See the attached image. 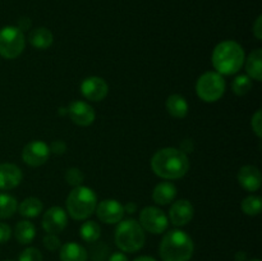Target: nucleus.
<instances>
[{
    "label": "nucleus",
    "instance_id": "obj_1",
    "mask_svg": "<svg viewBox=\"0 0 262 261\" xmlns=\"http://www.w3.org/2000/svg\"><path fill=\"white\" fill-rule=\"evenodd\" d=\"M151 168L160 178L173 181L186 176L189 170V159L179 148L165 147L156 151L151 159Z\"/></svg>",
    "mask_w": 262,
    "mask_h": 261
},
{
    "label": "nucleus",
    "instance_id": "obj_2",
    "mask_svg": "<svg viewBox=\"0 0 262 261\" xmlns=\"http://www.w3.org/2000/svg\"><path fill=\"white\" fill-rule=\"evenodd\" d=\"M193 251V241L181 229L166 233L159 246V255L163 261H189Z\"/></svg>",
    "mask_w": 262,
    "mask_h": 261
},
{
    "label": "nucleus",
    "instance_id": "obj_3",
    "mask_svg": "<svg viewBox=\"0 0 262 261\" xmlns=\"http://www.w3.org/2000/svg\"><path fill=\"white\" fill-rule=\"evenodd\" d=\"M245 50L238 42L232 40L222 41L212 51V66L219 74L230 76L242 68L245 64Z\"/></svg>",
    "mask_w": 262,
    "mask_h": 261
},
{
    "label": "nucleus",
    "instance_id": "obj_4",
    "mask_svg": "<svg viewBox=\"0 0 262 261\" xmlns=\"http://www.w3.org/2000/svg\"><path fill=\"white\" fill-rule=\"evenodd\" d=\"M66 205L67 211L74 220H84L96 210V193L89 187L77 186L69 192Z\"/></svg>",
    "mask_w": 262,
    "mask_h": 261
},
{
    "label": "nucleus",
    "instance_id": "obj_5",
    "mask_svg": "<svg viewBox=\"0 0 262 261\" xmlns=\"http://www.w3.org/2000/svg\"><path fill=\"white\" fill-rule=\"evenodd\" d=\"M146 241L145 230L135 219L119 222L115 229V245L123 252H137L143 247Z\"/></svg>",
    "mask_w": 262,
    "mask_h": 261
},
{
    "label": "nucleus",
    "instance_id": "obj_6",
    "mask_svg": "<svg viewBox=\"0 0 262 261\" xmlns=\"http://www.w3.org/2000/svg\"><path fill=\"white\" fill-rule=\"evenodd\" d=\"M197 96L205 102H215L222 99L225 92V81L217 72H206L196 83Z\"/></svg>",
    "mask_w": 262,
    "mask_h": 261
},
{
    "label": "nucleus",
    "instance_id": "obj_7",
    "mask_svg": "<svg viewBox=\"0 0 262 261\" xmlns=\"http://www.w3.org/2000/svg\"><path fill=\"white\" fill-rule=\"evenodd\" d=\"M26 45L23 31L14 26H7L0 30V56L15 59L22 54Z\"/></svg>",
    "mask_w": 262,
    "mask_h": 261
},
{
    "label": "nucleus",
    "instance_id": "obj_8",
    "mask_svg": "<svg viewBox=\"0 0 262 261\" xmlns=\"http://www.w3.org/2000/svg\"><path fill=\"white\" fill-rule=\"evenodd\" d=\"M140 224L143 230H147L152 234H160L168 228L169 219L165 212L159 207L147 206L140 212Z\"/></svg>",
    "mask_w": 262,
    "mask_h": 261
},
{
    "label": "nucleus",
    "instance_id": "obj_9",
    "mask_svg": "<svg viewBox=\"0 0 262 261\" xmlns=\"http://www.w3.org/2000/svg\"><path fill=\"white\" fill-rule=\"evenodd\" d=\"M50 147L43 141H31L23 147L22 159L27 165L41 166L49 160Z\"/></svg>",
    "mask_w": 262,
    "mask_h": 261
},
{
    "label": "nucleus",
    "instance_id": "obj_10",
    "mask_svg": "<svg viewBox=\"0 0 262 261\" xmlns=\"http://www.w3.org/2000/svg\"><path fill=\"white\" fill-rule=\"evenodd\" d=\"M96 215L105 224H117L124 216V206L117 200H102L96 206Z\"/></svg>",
    "mask_w": 262,
    "mask_h": 261
},
{
    "label": "nucleus",
    "instance_id": "obj_11",
    "mask_svg": "<svg viewBox=\"0 0 262 261\" xmlns=\"http://www.w3.org/2000/svg\"><path fill=\"white\" fill-rule=\"evenodd\" d=\"M81 92L90 101H101L107 96L109 86L101 77H87L81 83Z\"/></svg>",
    "mask_w": 262,
    "mask_h": 261
},
{
    "label": "nucleus",
    "instance_id": "obj_12",
    "mask_svg": "<svg viewBox=\"0 0 262 261\" xmlns=\"http://www.w3.org/2000/svg\"><path fill=\"white\" fill-rule=\"evenodd\" d=\"M68 217H67L66 210L59 206H53L43 214L42 217V228L46 233L51 234H58L63 232L67 227Z\"/></svg>",
    "mask_w": 262,
    "mask_h": 261
},
{
    "label": "nucleus",
    "instance_id": "obj_13",
    "mask_svg": "<svg viewBox=\"0 0 262 261\" xmlns=\"http://www.w3.org/2000/svg\"><path fill=\"white\" fill-rule=\"evenodd\" d=\"M68 114L71 118L72 122L77 125H81V127H87V125H91L94 123L95 117V110L89 102L84 101H73L68 107Z\"/></svg>",
    "mask_w": 262,
    "mask_h": 261
},
{
    "label": "nucleus",
    "instance_id": "obj_14",
    "mask_svg": "<svg viewBox=\"0 0 262 261\" xmlns=\"http://www.w3.org/2000/svg\"><path fill=\"white\" fill-rule=\"evenodd\" d=\"M193 214V205L188 200H178L171 204L170 210H169V219H170L171 224L182 227L191 222Z\"/></svg>",
    "mask_w": 262,
    "mask_h": 261
},
{
    "label": "nucleus",
    "instance_id": "obj_15",
    "mask_svg": "<svg viewBox=\"0 0 262 261\" xmlns=\"http://www.w3.org/2000/svg\"><path fill=\"white\" fill-rule=\"evenodd\" d=\"M22 170L17 165L10 163L0 164V189L8 191L13 189L22 182Z\"/></svg>",
    "mask_w": 262,
    "mask_h": 261
},
{
    "label": "nucleus",
    "instance_id": "obj_16",
    "mask_svg": "<svg viewBox=\"0 0 262 261\" xmlns=\"http://www.w3.org/2000/svg\"><path fill=\"white\" fill-rule=\"evenodd\" d=\"M238 182L250 192L257 191L261 187V173L256 166L245 165L238 171Z\"/></svg>",
    "mask_w": 262,
    "mask_h": 261
},
{
    "label": "nucleus",
    "instance_id": "obj_17",
    "mask_svg": "<svg viewBox=\"0 0 262 261\" xmlns=\"http://www.w3.org/2000/svg\"><path fill=\"white\" fill-rule=\"evenodd\" d=\"M61 261H87L89 253L83 246L76 242H68L60 247Z\"/></svg>",
    "mask_w": 262,
    "mask_h": 261
},
{
    "label": "nucleus",
    "instance_id": "obj_18",
    "mask_svg": "<svg viewBox=\"0 0 262 261\" xmlns=\"http://www.w3.org/2000/svg\"><path fill=\"white\" fill-rule=\"evenodd\" d=\"M28 41H30L33 48L45 50V49H49L53 45L54 36L51 31L48 30L46 27H38L31 31V33L28 35Z\"/></svg>",
    "mask_w": 262,
    "mask_h": 261
},
{
    "label": "nucleus",
    "instance_id": "obj_19",
    "mask_svg": "<svg viewBox=\"0 0 262 261\" xmlns=\"http://www.w3.org/2000/svg\"><path fill=\"white\" fill-rule=\"evenodd\" d=\"M177 196V188L171 182H161L154 188L152 199L158 205H168Z\"/></svg>",
    "mask_w": 262,
    "mask_h": 261
},
{
    "label": "nucleus",
    "instance_id": "obj_20",
    "mask_svg": "<svg viewBox=\"0 0 262 261\" xmlns=\"http://www.w3.org/2000/svg\"><path fill=\"white\" fill-rule=\"evenodd\" d=\"M166 110L174 118H184L188 114V102L182 95H170L166 100Z\"/></svg>",
    "mask_w": 262,
    "mask_h": 261
},
{
    "label": "nucleus",
    "instance_id": "obj_21",
    "mask_svg": "<svg viewBox=\"0 0 262 261\" xmlns=\"http://www.w3.org/2000/svg\"><path fill=\"white\" fill-rule=\"evenodd\" d=\"M246 71H247V76L251 79H256V81H261L262 79V50L261 49H256L252 53L248 55L247 60H246Z\"/></svg>",
    "mask_w": 262,
    "mask_h": 261
},
{
    "label": "nucleus",
    "instance_id": "obj_22",
    "mask_svg": "<svg viewBox=\"0 0 262 261\" xmlns=\"http://www.w3.org/2000/svg\"><path fill=\"white\" fill-rule=\"evenodd\" d=\"M36 235V228L28 220H22L17 223L14 228V237L20 245H28L33 241Z\"/></svg>",
    "mask_w": 262,
    "mask_h": 261
},
{
    "label": "nucleus",
    "instance_id": "obj_23",
    "mask_svg": "<svg viewBox=\"0 0 262 261\" xmlns=\"http://www.w3.org/2000/svg\"><path fill=\"white\" fill-rule=\"evenodd\" d=\"M43 205L42 202L40 201L36 197H28V199H25L18 206V210H19V214L25 217H36L40 215V212L42 211Z\"/></svg>",
    "mask_w": 262,
    "mask_h": 261
},
{
    "label": "nucleus",
    "instance_id": "obj_24",
    "mask_svg": "<svg viewBox=\"0 0 262 261\" xmlns=\"http://www.w3.org/2000/svg\"><path fill=\"white\" fill-rule=\"evenodd\" d=\"M79 234H81L83 241H86L89 243H94L101 235V228L94 220H87V222H84L82 224L81 229H79Z\"/></svg>",
    "mask_w": 262,
    "mask_h": 261
},
{
    "label": "nucleus",
    "instance_id": "obj_25",
    "mask_svg": "<svg viewBox=\"0 0 262 261\" xmlns=\"http://www.w3.org/2000/svg\"><path fill=\"white\" fill-rule=\"evenodd\" d=\"M17 200L8 193H0V219H8L17 211Z\"/></svg>",
    "mask_w": 262,
    "mask_h": 261
},
{
    "label": "nucleus",
    "instance_id": "obj_26",
    "mask_svg": "<svg viewBox=\"0 0 262 261\" xmlns=\"http://www.w3.org/2000/svg\"><path fill=\"white\" fill-rule=\"evenodd\" d=\"M261 206H262L261 197L253 196V194L246 197V199L242 201V204H241L242 211L245 212L246 215H250V216H255V215L260 214Z\"/></svg>",
    "mask_w": 262,
    "mask_h": 261
},
{
    "label": "nucleus",
    "instance_id": "obj_27",
    "mask_svg": "<svg viewBox=\"0 0 262 261\" xmlns=\"http://www.w3.org/2000/svg\"><path fill=\"white\" fill-rule=\"evenodd\" d=\"M232 90L235 95L238 96H245L248 92L252 90V81L248 76L242 74V76H238L237 78L233 81L232 83Z\"/></svg>",
    "mask_w": 262,
    "mask_h": 261
},
{
    "label": "nucleus",
    "instance_id": "obj_28",
    "mask_svg": "<svg viewBox=\"0 0 262 261\" xmlns=\"http://www.w3.org/2000/svg\"><path fill=\"white\" fill-rule=\"evenodd\" d=\"M84 176L78 168H71L67 170L66 173V181L67 183L71 184V186L77 187V186H81V183L83 182Z\"/></svg>",
    "mask_w": 262,
    "mask_h": 261
},
{
    "label": "nucleus",
    "instance_id": "obj_29",
    "mask_svg": "<svg viewBox=\"0 0 262 261\" xmlns=\"http://www.w3.org/2000/svg\"><path fill=\"white\" fill-rule=\"evenodd\" d=\"M18 261H42V253L35 247H27L22 251Z\"/></svg>",
    "mask_w": 262,
    "mask_h": 261
},
{
    "label": "nucleus",
    "instance_id": "obj_30",
    "mask_svg": "<svg viewBox=\"0 0 262 261\" xmlns=\"http://www.w3.org/2000/svg\"><path fill=\"white\" fill-rule=\"evenodd\" d=\"M43 246H45L46 250L56 251L61 247V243H60V240H59L58 235L48 233V234L43 237Z\"/></svg>",
    "mask_w": 262,
    "mask_h": 261
},
{
    "label": "nucleus",
    "instance_id": "obj_31",
    "mask_svg": "<svg viewBox=\"0 0 262 261\" xmlns=\"http://www.w3.org/2000/svg\"><path fill=\"white\" fill-rule=\"evenodd\" d=\"M251 125H252V129L255 132V135L257 136L258 138H261L262 136V115L261 110H257V112L253 114L252 119H251Z\"/></svg>",
    "mask_w": 262,
    "mask_h": 261
},
{
    "label": "nucleus",
    "instance_id": "obj_32",
    "mask_svg": "<svg viewBox=\"0 0 262 261\" xmlns=\"http://www.w3.org/2000/svg\"><path fill=\"white\" fill-rule=\"evenodd\" d=\"M12 237V229L5 223H0V243H5Z\"/></svg>",
    "mask_w": 262,
    "mask_h": 261
},
{
    "label": "nucleus",
    "instance_id": "obj_33",
    "mask_svg": "<svg viewBox=\"0 0 262 261\" xmlns=\"http://www.w3.org/2000/svg\"><path fill=\"white\" fill-rule=\"evenodd\" d=\"M49 147H50V153L59 154V155H60V154H64L67 145L63 141H54V142L51 143V146H49Z\"/></svg>",
    "mask_w": 262,
    "mask_h": 261
},
{
    "label": "nucleus",
    "instance_id": "obj_34",
    "mask_svg": "<svg viewBox=\"0 0 262 261\" xmlns=\"http://www.w3.org/2000/svg\"><path fill=\"white\" fill-rule=\"evenodd\" d=\"M253 35L256 36L257 40H262V17L258 15L256 19L255 25H253Z\"/></svg>",
    "mask_w": 262,
    "mask_h": 261
},
{
    "label": "nucleus",
    "instance_id": "obj_35",
    "mask_svg": "<svg viewBox=\"0 0 262 261\" xmlns=\"http://www.w3.org/2000/svg\"><path fill=\"white\" fill-rule=\"evenodd\" d=\"M109 261H128V257L123 252H114L109 257Z\"/></svg>",
    "mask_w": 262,
    "mask_h": 261
},
{
    "label": "nucleus",
    "instance_id": "obj_36",
    "mask_svg": "<svg viewBox=\"0 0 262 261\" xmlns=\"http://www.w3.org/2000/svg\"><path fill=\"white\" fill-rule=\"evenodd\" d=\"M136 209H137V205H136L135 202H129V204H127L124 206V211L130 212V214H132V212H135Z\"/></svg>",
    "mask_w": 262,
    "mask_h": 261
},
{
    "label": "nucleus",
    "instance_id": "obj_37",
    "mask_svg": "<svg viewBox=\"0 0 262 261\" xmlns=\"http://www.w3.org/2000/svg\"><path fill=\"white\" fill-rule=\"evenodd\" d=\"M133 261H158L156 258L151 257V256H140V257H137L136 260Z\"/></svg>",
    "mask_w": 262,
    "mask_h": 261
},
{
    "label": "nucleus",
    "instance_id": "obj_38",
    "mask_svg": "<svg viewBox=\"0 0 262 261\" xmlns=\"http://www.w3.org/2000/svg\"><path fill=\"white\" fill-rule=\"evenodd\" d=\"M237 261H246V253L245 252H238Z\"/></svg>",
    "mask_w": 262,
    "mask_h": 261
},
{
    "label": "nucleus",
    "instance_id": "obj_39",
    "mask_svg": "<svg viewBox=\"0 0 262 261\" xmlns=\"http://www.w3.org/2000/svg\"><path fill=\"white\" fill-rule=\"evenodd\" d=\"M248 261H261V260H258V258H252V260H248Z\"/></svg>",
    "mask_w": 262,
    "mask_h": 261
},
{
    "label": "nucleus",
    "instance_id": "obj_40",
    "mask_svg": "<svg viewBox=\"0 0 262 261\" xmlns=\"http://www.w3.org/2000/svg\"><path fill=\"white\" fill-rule=\"evenodd\" d=\"M5 261H12V260H5Z\"/></svg>",
    "mask_w": 262,
    "mask_h": 261
}]
</instances>
